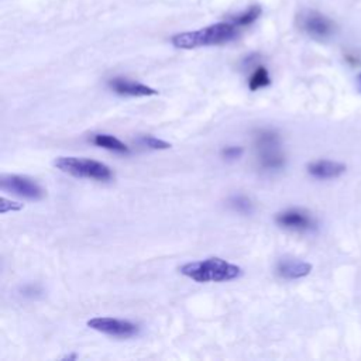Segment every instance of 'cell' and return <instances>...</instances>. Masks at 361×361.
<instances>
[{"mask_svg":"<svg viewBox=\"0 0 361 361\" xmlns=\"http://www.w3.org/2000/svg\"><path fill=\"white\" fill-rule=\"evenodd\" d=\"M238 30L240 27L231 21H221L195 31L175 34L171 38V42L178 49H195L200 47L221 45L237 38Z\"/></svg>","mask_w":361,"mask_h":361,"instance_id":"1","label":"cell"},{"mask_svg":"<svg viewBox=\"0 0 361 361\" xmlns=\"http://www.w3.org/2000/svg\"><path fill=\"white\" fill-rule=\"evenodd\" d=\"M179 272L199 283L203 282H226L241 276L243 269L223 258L210 257L202 261H193L182 265Z\"/></svg>","mask_w":361,"mask_h":361,"instance_id":"2","label":"cell"},{"mask_svg":"<svg viewBox=\"0 0 361 361\" xmlns=\"http://www.w3.org/2000/svg\"><path fill=\"white\" fill-rule=\"evenodd\" d=\"M257 161L262 171L275 172L283 168L285 155L281 149V138L275 130L264 128L254 137Z\"/></svg>","mask_w":361,"mask_h":361,"instance_id":"3","label":"cell"},{"mask_svg":"<svg viewBox=\"0 0 361 361\" xmlns=\"http://www.w3.org/2000/svg\"><path fill=\"white\" fill-rule=\"evenodd\" d=\"M54 165L72 176L93 179L97 182H109L114 178V173L110 166L100 161L79 158V157H58L54 161Z\"/></svg>","mask_w":361,"mask_h":361,"instance_id":"4","label":"cell"},{"mask_svg":"<svg viewBox=\"0 0 361 361\" xmlns=\"http://www.w3.org/2000/svg\"><path fill=\"white\" fill-rule=\"evenodd\" d=\"M300 31L314 39H327L336 32V24L327 16L316 10H303L296 16Z\"/></svg>","mask_w":361,"mask_h":361,"instance_id":"5","label":"cell"},{"mask_svg":"<svg viewBox=\"0 0 361 361\" xmlns=\"http://www.w3.org/2000/svg\"><path fill=\"white\" fill-rule=\"evenodd\" d=\"M0 185L1 189L30 200H39L45 196L44 189L34 179L24 175H3Z\"/></svg>","mask_w":361,"mask_h":361,"instance_id":"6","label":"cell"},{"mask_svg":"<svg viewBox=\"0 0 361 361\" xmlns=\"http://www.w3.org/2000/svg\"><path fill=\"white\" fill-rule=\"evenodd\" d=\"M87 326L90 329L104 333L107 336L124 337V338L135 336L140 330L138 324L128 322V320L114 319V317H93V319L87 320Z\"/></svg>","mask_w":361,"mask_h":361,"instance_id":"7","label":"cell"},{"mask_svg":"<svg viewBox=\"0 0 361 361\" xmlns=\"http://www.w3.org/2000/svg\"><path fill=\"white\" fill-rule=\"evenodd\" d=\"M275 221L279 227L293 231H307L314 227L312 216L302 209H288L276 213Z\"/></svg>","mask_w":361,"mask_h":361,"instance_id":"8","label":"cell"},{"mask_svg":"<svg viewBox=\"0 0 361 361\" xmlns=\"http://www.w3.org/2000/svg\"><path fill=\"white\" fill-rule=\"evenodd\" d=\"M109 87L121 96H135V97H142V96H154L158 94V90H155L154 87H149L144 83L135 82V80H130L127 78H111L107 82Z\"/></svg>","mask_w":361,"mask_h":361,"instance_id":"9","label":"cell"},{"mask_svg":"<svg viewBox=\"0 0 361 361\" xmlns=\"http://www.w3.org/2000/svg\"><path fill=\"white\" fill-rule=\"evenodd\" d=\"M276 274L283 279H299L310 274L312 264L296 258H281L275 267Z\"/></svg>","mask_w":361,"mask_h":361,"instance_id":"10","label":"cell"},{"mask_svg":"<svg viewBox=\"0 0 361 361\" xmlns=\"http://www.w3.org/2000/svg\"><path fill=\"white\" fill-rule=\"evenodd\" d=\"M345 172V165L330 159H317L307 165V173L317 179L338 178Z\"/></svg>","mask_w":361,"mask_h":361,"instance_id":"11","label":"cell"},{"mask_svg":"<svg viewBox=\"0 0 361 361\" xmlns=\"http://www.w3.org/2000/svg\"><path fill=\"white\" fill-rule=\"evenodd\" d=\"M92 142L96 147H100V148H104V149H109L113 152H118V154L130 152V148L123 141H120L118 138H116L114 135H110V134H94L92 137Z\"/></svg>","mask_w":361,"mask_h":361,"instance_id":"12","label":"cell"},{"mask_svg":"<svg viewBox=\"0 0 361 361\" xmlns=\"http://www.w3.org/2000/svg\"><path fill=\"white\" fill-rule=\"evenodd\" d=\"M269 85H271V76H269L268 69L264 65H258L248 78V89L251 92H255V90L267 87Z\"/></svg>","mask_w":361,"mask_h":361,"instance_id":"13","label":"cell"},{"mask_svg":"<svg viewBox=\"0 0 361 361\" xmlns=\"http://www.w3.org/2000/svg\"><path fill=\"white\" fill-rule=\"evenodd\" d=\"M261 13H262V8L259 6H257V4H252L245 11L231 17L230 21L233 24H235L237 27H247V25H251L252 23H255L259 18Z\"/></svg>","mask_w":361,"mask_h":361,"instance_id":"14","label":"cell"},{"mask_svg":"<svg viewBox=\"0 0 361 361\" xmlns=\"http://www.w3.org/2000/svg\"><path fill=\"white\" fill-rule=\"evenodd\" d=\"M230 206L238 212V213H243V214H248L252 212V203L248 197L243 196V195H235L230 199Z\"/></svg>","mask_w":361,"mask_h":361,"instance_id":"15","label":"cell"},{"mask_svg":"<svg viewBox=\"0 0 361 361\" xmlns=\"http://www.w3.org/2000/svg\"><path fill=\"white\" fill-rule=\"evenodd\" d=\"M138 142L142 147H147V148H151V149H168V148H171L169 142H166L164 140H159L154 135H141L138 138Z\"/></svg>","mask_w":361,"mask_h":361,"instance_id":"16","label":"cell"},{"mask_svg":"<svg viewBox=\"0 0 361 361\" xmlns=\"http://www.w3.org/2000/svg\"><path fill=\"white\" fill-rule=\"evenodd\" d=\"M220 154H221V158L227 161H233V159H238L243 155V148L237 145H228V147H224Z\"/></svg>","mask_w":361,"mask_h":361,"instance_id":"17","label":"cell"},{"mask_svg":"<svg viewBox=\"0 0 361 361\" xmlns=\"http://www.w3.org/2000/svg\"><path fill=\"white\" fill-rule=\"evenodd\" d=\"M76 358V354H73V355H66V357H63V360H75Z\"/></svg>","mask_w":361,"mask_h":361,"instance_id":"18","label":"cell"},{"mask_svg":"<svg viewBox=\"0 0 361 361\" xmlns=\"http://www.w3.org/2000/svg\"><path fill=\"white\" fill-rule=\"evenodd\" d=\"M360 83H361V75H360Z\"/></svg>","mask_w":361,"mask_h":361,"instance_id":"19","label":"cell"}]
</instances>
